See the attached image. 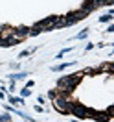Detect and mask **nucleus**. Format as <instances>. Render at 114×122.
<instances>
[{"label": "nucleus", "instance_id": "obj_1", "mask_svg": "<svg viewBox=\"0 0 114 122\" xmlns=\"http://www.w3.org/2000/svg\"><path fill=\"white\" fill-rule=\"evenodd\" d=\"M79 81H81V74H72V76L59 78L57 87H59L61 94H68V92H72V91L77 87V83H79Z\"/></svg>", "mask_w": 114, "mask_h": 122}, {"label": "nucleus", "instance_id": "obj_2", "mask_svg": "<svg viewBox=\"0 0 114 122\" xmlns=\"http://www.w3.org/2000/svg\"><path fill=\"white\" fill-rule=\"evenodd\" d=\"M52 100H53V107L59 113H70V102L66 100L64 94H55Z\"/></svg>", "mask_w": 114, "mask_h": 122}, {"label": "nucleus", "instance_id": "obj_3", "mask_svg": "<svg viewBox=\"0 0 114 122\" xmlns=\"http://www.w3.org/2000/svg\"><path fill=\"white\" fill-rule=\"evenodd\" d=\"M70 113H74L79 118H85V117H88V109L81 104H70Z\"/></svg>", "mask_w": 114, "mask_h": 122}, {"label": "nucleus", "instance_id": "obj_4", "mask_svg": "<svg viewBox=\"0 0 114 122\" xmlns=\"http://www.w3.org/2000/svg\"><path fill=\"white\" fill-rule=\"evenodd\" d=\"M92 118H94L96 122H107V120H110V115H109V113H98V111H94Z\"/></svg>", "mask_w": 114, "mask_h": 122}, {"label": "nucleus", "instance_id": "obj_5", "mask_svg": "<svg viewBox=\"0 0 114 122\" xmlns=\"http://www.w3.org/2000/svg\"><path fill=\"white\" fill-rule=\"evenodd\" d=\"M70 65H74V61H66V63H61V65H55V67H52V70L53 72H59V70H64Z\"/></svg>", "mask_w": 114, "mask_h": 122}, {"label": "nucleus", "instance_id": "obj_6", "mask_svg": "<svg viewBox=\"0 0 114 122\" xmlns=\"http://www.w3.org/2000/svg\"><path fill=\"white\" fill-rule=\"evenodd\" d=\"M28 76V74H26V72H18V74H11V81H15V80H22V78H26Z\"/></svg>", "mask_w": 114, "mask_h": 122}, {"label": "nucleus", "instance_id": "obj_7", "mask_svg": "<svg viewBox=\"0 0 114 122\" xmlns=\"http://www.w3.org/2000/svg\"><path fill=\"white\" fill-rule=\"evenodd\" d=\"M112 20V13H107V15L99 17V22H110Z\"/></svg>", "mask_w": 114, "mask_h": 122}, {"label": "nucleus", "instance_id": "obj_8", "mask_svg": "<svg viewBox=\"0 0 114 122\" xmlns=\"http://www.w3.org/2000/svg\"><path fill=\"white\" fill-rule=\"evenodd\" d=\"M87 35H88V30L85 28V30L81 31V33H77V35H76V39H85V37H87Z\"/></svg>", "mask_w": 114, "mask_h": 122}, {"label": "nucleus", "instance_id": "obj_9", "mask_svg": "<svg viewBox=\"0 0 114 122\" xmlns=\"http://www.w3.org/2000/svg\"><path fill=\"white\" fill-rule=\"evenodd\" d=\"M20 94H22V96H30V94H31V91H30V87H24L22 91H20Z\"/></svg>", "mask_w": 114, "mask_h": 122}, {"label": "nucleus", "instance_id": "obj_10", "mask_svg": "<svg viewBox=\"0 0 114 122\" xmlns=\"http://www.w3.org/2000/svg\"><path fill=\"white\" fill-rule=\"evenodd\" d=\"M9 102H11V104H22V106H24V100L22 98H9Z\"/></svg>", "mask_w": 114, "mask_h": 122}, {"label": "nucleus", "instance_id": "obj_11", "mask_svg": "<svg viewBox=\"0 0 114 122\" xmlns=\"http://www.w3.org/2000/svg\"><path fill=\"white\" fill-rule=\"evenodd\" d=\"M66 52H72V46H68V48H64L63 52H59V54H57V57H63V56H64Z\"/></svg>", "mask_w": 114, "mask_h": 122}, {"label": "nucleus", "instance_id": "obj_12", "mask_svg": "<svg viewBox=\"0 0 114 122\" xmlns=\"http://www.w3.org/2000/svg\"><path fill=\"white\" fill-rule=\"evenodd\" d=\"M112 31H114V24H110V26L107 28V33H112Z\"/></svg>", "mask_w": 114, "mask_h": 122}, {"label": "nucleus", "instance_id": "obj_13", "mask_svg": "<svg viewBox=\"0 0 114 122\" xmlns=\"http://www.w3.org/2000/svg\"><path fill=\"white\" fill-rule=\"evenodd\" d=\"M28 54H30V52H28V50H24V52H20V54H18V57H26Z\"/></svg>", "mask_w": 114, "mask_h": 122}, {"label": "nucleus", "instance_id": "obj_14", "mask_svg": "<svg viewBox=\"0 0 114 122\" xmlns=\"http://www.w3.org/2000/svg\"><path fill=\"white\" fill-rule=\"evenodd\" d=\"M0 122H4V118H2V117H0Z\"/></svg>", "mask_w": 114, "mask_h": 122}]
</instances>
